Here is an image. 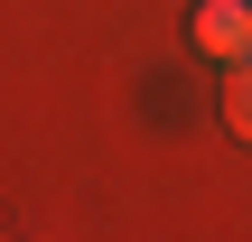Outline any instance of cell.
<instances>
[{
  "label": "cell",
  "instance_id": "obj_2",
  "mask_svg": "<svg viewBox=\"0 0 252 242\" xmlns=\"http://www.w3.org/2000/svg\"><path fill=\"white\" fill-rule=\"evenodd\" d=\"M224 131L252 149V56H234V65H224Z\"/></svg>",
  "mask_w": 252,
  "mask_h": 242
},
{
  "label": "cell",
  "instance_id": "obj_1",
  "mask_svg": "<svg viewBox=\"0 0 252 242\" xmlns=\"http://www.w3.org/2000/svg\"><path fill=\"white\" fill-rule=\"evenodd\" d=\"M196 47H206L215 65L252 56V0H196Z\"/></svg>",
  "mask_w": 252,
  "mask_h": 242
}]
</instances>
